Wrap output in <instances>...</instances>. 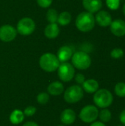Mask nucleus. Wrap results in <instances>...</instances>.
Segmentation results:
<instances>
[{
	"label": "nucleus",
	"instance_id": "f257e3e1",
	"mask_svg": "<svg viewBox=\"0 0 125 126\" xmlns=\"http://www.w3.org/2000/svg\"><path fill=\"white\" fill-rule=\"evenodd\" d=\"M95 17L94 14L85 11L80 13L76 18L75 25L77 30L83 32L91 31L95 27Z\"/></svg>",
	"mask_w": 125,
	"mask_h": 126
},
{
	"label": "nucleus",
	"instance_id": "f03ea898",
	"mask_svg": "<svg viewBox=\"0 0 125 126\" xmlns=\"http://www.w3.org/2000/svg\"><path fill=\"white\" fill-rule=\"evenodd\" d=\"M93 101L97 108L106 109L111 106L113 102L112 93L106 89H98L94 94Z\"/></svg>",
	"mask_w": 125,
	"mask_h": 126
},
{
	"label": "nucleus",
	"instance_id": "7ed1b4c3",
	"mask_svg": "<svg viewBox=\"0 0 125 126\" xmlns=\"http://www.w3.org/2000/svg\"><path fill=\"white\" fill-rule=\"evenodd\" d=\"M60 63L57 55L51 52L44 53L39 59L40 67L46 72H53L56 71L60 64Z\"/></svg>",
	"mask_w": 125,
	"mask_h": 126
},
{
	"label": "nucleus",
	"instance_id": "20e7f679",
	"mask_svg": "<svg viewBox=\"0 0 125 126\" xmlns=\"http://www.w3.org/2000/svg\"><path fill=\"white\" fill-rule=\"evenodd\" d=\"M71 59L73 66L80 70H85L91 65L90 55L84 51H78L73 53Z\"/></svg>",
	"mask_w": 125,
	"mask_h": 126
},
{
	"label": "nucleus",
	"instance_id": "39448f33",
	"mask_svg": "<svg viewBox=\"0 0 125 126\" xmlns=\"http://www.w3.org/2000/svg\"><path fill=\"white\" fill-rule=\"evenodd\" d=\"M84 96V91L79 85H73L69 86L65 92L63 98L64 100L69 103L73 104L80 101Z\"/></svg>",
	"mask_w": 125,
	"mask_h": 126
},
{
	"label": "nucleus",
	"instance_id": "423d86ee",
	"mask_svg": "<svg viewBox=\"0 0 125 126\" xmlns=\"http://www.w3.org/2000/svg\"><path fill=\"white\" fill-rule=\"evenodd\" d=\"M99 111L96 106L88 105L81 109L79 117L85 123H92L97 120Z\"/></svg>",
	"mask_w": 125,
	"mask_h": 126
},
{
	"label": "nucleus",
	"instance_id": "0eeeda50",
	"mask_svg": "<svg viewBox=\"0 0 125 126\" xmlns=\"http://www.w3.org/2000/svg\"><path fill=\"white\" fill-rule=\"evenodd\" d=\"M35 27V23L32 18L29 17H24L18 21L16 26V30L18 34L27 36L34 32Z\"/></svg>",
	"mask_w": 125,
	"mask_h": 126
},
{
	"label": "nucleus",
	"instance_id": "6e6552de",
	"mask_svg": "<svg viewBox=\"0 0 125 126\" xmlns=\"http://www.w3.org/2000/svg\"><path fill=\"white\" fill-rule=\"evenodd\" d=\"M57 70L58 78L63 82L71 81L75 75L74 67L68 62L61 63Z\"/></svg>",
	"mask_w": 125,
	"mask_h": 126
},
{
	"label": "nucleus",
	"instance_id": "1a4fd4ad",
	"mask_svg": "<svg viewBox=\"0 0 125 126\" xmlns=\"http://www.w3.org/2000/svg\"><path fill=\"white\" fill-rule=\"evenodd\" d=\"M16 28L10 24H4L0 27V40L3 42H11L17 36Z\"/></svg>",
	"mask_w": 125,
	"mask_h": 126
},
{
	"label": "nucleus",
	"instance_id": "9d476101",
	"mask_svg": "<svg viewBox=\"0 0 125 126\" xmlns=\"http://www.w3.org/2000/svg\"><path fill=\"white\" fill-rule=\"evenodd\" d=\"M95 17L96 23L102 27H109L113 21L111 14L106 10H99L97 13Z\"/></svg>",
	"mask_w": 125,
	"mask_h": 126
},
{
	"label": "nucleus",
	"instance_id": "9b49d317",
	"mask_svg": "<svg viewBox=\"0 0 125 126\" xmlns=\"http://www.w3.org/2000/svg\"><path fill=\"white\" fill-rule=\"evenodd\" d=\"M110 27L111 32L116 37H122L125 35V21L117 18L112 21Z\"/></svg>",
	"mask_w": 125,
	"mask_h": 126
},
{
	"label": "nucleus",
	"instance_id": "f8f14e48",
	"mask_svg": "<svg viewBox=\"0 0 125 126\" xmlns=\"http://www.w3.org/2000/svg\"><path fill=\"white\" fill-rule=\"evenodd\" d=\"M83 6L87 12L97 13L102 7V0H83Z\"/></svg>",
	"mask_w": 125,
	"mask_h": 126
},
{
	"label": "nucleus",
	"instance_id": "ddd939ff",
	"mask_svg": "<svg viewBox=\"0 0 125 126\" xmlns=\"http://www.w3.org/2000/svg\"><path fill=\"white\" fill-rule=\"evenodd\" d=\"M76 113L71 109H66L63 110L60 114V121L64 125L69 126L73 124L76 120Z\"/></svg>",
	"mask_w": 125,
	"mask_h": 126
},
{
	"label": "nucleus",
	"instance_id": "4468645a",
	"mask_svg": "<svg viewBox=\"0 0 125 126\" xmlns=\"http://www.w3.org/2000/svg\"><path fill=\"white\" fill-rule=\"evenodd\" d=\"M73 55V51L71 47L68 46H63L61 47L57 54V57L60 63L67 62L69 61Z\"/></svg>",
	"mask_w": 125,
	"mask_h": 126
},
{
	"label": "nucleus",
	"instance_id": "2eb2a0df",
	"mask_svg": "<svg viewBox=\"0 0 125 126\" xmlns=\"http://www.w3.org/2000/svg\"><path fill=\"white\" fill-rule=\"evenodd\" d=\"M60 34V28L57 23H49L44 29V35L49 39L56 38Z\"/></svg>",
	"mask_w": 125,
	"mask_h": 126
},
{
	"label": "nucleus",
	"instance_id": "dca6fc26",
	"mask_svg": "<svg viewBox=\"0 0 125 126\" xmlns=\"http://www.w3.org/2000/svg\"><path fill=\"white\" fill-rule=\"evenodd\" d=\"M84 92L88 94H94L99 88V84L95 79H88L82 84Z\"/></svg>",
	"mask_w": 125,
	"mask_h": 126
},
{
	"label": "nucleus",
	"instance_id": "f3484780",
	"mask_svg": "<svg viewBox=\"0 0 125 126\" xmlns=\"http://www.w3.org/2000/svg\"><path fill=\"white\" fill-rule=\"evenodd\" d=\"M47 91L49 94L53 96H57L61 94L64 92V86L61 82L54 81L48 86Z\"/></svg>",
	"mask_w": 125,
	"mask_h": 126
},
{
	"label": "nucleus",
	"instance_id": "a211bd4d",
	"mask_svg": "<svg viewBox=\"0 0 125 126\" xmlns=\"http://www.w3.org/2000/svg\"><path fill=\"white\" fill-rule=\"evenodd\" d=\"M24 120V114L19 109H15L10 115V121L13 125H18Z\"/></svg>",
	"mask_w": 125,
	"mask_h": 126
},
{
	"label": "nucleus",
	"instance_id": "6ab92c4d",
	"mask_svg": "<svg viewBox=\"0 0 125 126\" xmlns=\"http://www.w3.org/2000/svg\"><path fill=\"white\" fill-rule=\"evenodd\" d=\"M71 21V15L68 11H63L60 13L57 18V24L60 26H67Z\"/></svg>",
	"mask_w": 125,
	"mask_h": 126
},
{
	"label": "nucleus",
	"instance_id": "aec40b11",
	"mask_svg": "<svg viewBox=\"0 0 125 126\" xmlns=\"http://www.w3.org/2000/svg\"><path fill=\"white\" fill-rule=\"evenodd\" d=\"M98 117L99 118L101 122H102L104 123H107L111 120L112 113L109 109H108V108L102 109V110L100 111H99V117Z\"/></svg>",
	"mask_w": 125,
	"mask_h": 126
},
{
	"label": "nucleus",
	"instance_id": "412c9836",
	"mask_svg": "<svg viewBox=\"0 0 125 126\" xmlns=\"http://www.w3.org/2000/svg\"><path fill=\"white\" fill-rule=\"evenodd\" d=\"M58 13L55 9L51 8L49 9L46 13V20L49 23H57V18H58Z\"/></svg>",
	"mask_w": 125,
	"mask_h": 126
},
{
	"label": "nucleus",
	"instance_id": "4be33fe9",
	"mask_svg": "<svg viewBox=\"0 0 125 126\" xmlns=\"http://www.w3.org/2000/svg\"><path fill=\"white\" fill-rule=\"evenodd\" d=\"M114 92L119 97H125V83L119 82L114 87Z\"/></svg>",
	"mask_w": 125,
	"mask_h": 126
},
{
	"label": "nucleus",
	"instance_id": "5701e85b",
	"mask_svg": "<svg viewBox=\"0 0 125 126\" xmlns=\"http://www.w3.org/2000/svg\"><path fill=\"white\" fill-rule=\"evenodd\" d=\"M49 100V95L46 92H41L37 96V101L41 105L46 104Z\"/></svg>",
	"mask_w": 125,
	"mask_h": 126
},
{
	"label": "nucleus",
	"instance_id": "b1692460",
	"mask_svg": "<svg viewBox=\"0 0 125 126\" xmlns=\"http://www.w3.org/2000/svg\"><path fill=\"white\" fill-rule=\"evenodd\" d=\"M107 7L111 10H116L120 7V0H105Z\"/></svg>",
	"mask_w": 125,
	"mask_h": 126
},
{
	"label": "nucleus",
	"instance_id": "393cba45",
	"mask_svg": "<svg viewBox=\"0 0 125 126\" xmlns=\"http://www.w3.org/2000/svg\"><path fill=\"white\" fill-rule=\"evenodd\" d=\"M124 50L121 48H115L111 52V57L113 59H119L124 56Z\"/></svg>",
	"mask_w": 125,
	"mask_h": 126
},
{
	"label": "nucleus",
	"instance_id": "a878e982",
	"mask_svg": "<svg viewBox=\"0 0 125 126\" xmlns=\"http://www.w3.org/2000/svg\"><path fill=\"white\" fill-rule=\"evenodd\" d=\"M36 108L35 106H27L24 111H23L24 114V116H27V117H32L33 116L35 112H36Z\"/></svg>",
	"mask_w": 125,
	"mask_h": 126
},
{
	"label": "nucleus",
	"instance_id": "bb28decb",
	"mask_svg": "<svg viewBox=\"0 0 125 126\" xmlns=\"http://www.w3.org/2000/svg\"><path fill=\"white\" fill-rule=\"evenodd\" d=\"M53 0H37V3L39 7L42 8H48L52 4Z\"/></svg>",
	"mask_w": 125,
	"mask_h": 126
},
{
	"label": "nucleus",
	"instance_id": "cd10ccee",
	"mask_svg": "<svg viewBox=\"0 0 125 126\" xmlns=\"http://www.w3.org/2000/svg\"><path fill=\"white\" fill-rule=\"evenodd\" d=\"M74 80L76 81V83L79 85H82L85 80V75L82 73H77L74 75Z\"/></svg>",
	"mask_w": 125,
	"mask_h": 126
},
{
	"label": "nucleus",
	"instance_id": "c85d7f7f",
	"mask_svg": "<svg viewBox=\"0 0 125 126\" xmlns=\"http://www.w3.org/2000/svg\"><path fill=\"white\" fill-rule=\"evenodd\" d=\"M119 121L122 126H125V109L122 110L119 114Z\"/></svg>",
	"mask_w": 125,
	"mask_h": 126
},
{
	"label": "nucleus",
	"instance_id": "c756f323",
	"mask_svg": "<svg viewBox=\"0 0 125 126\" xmlns=\"http://www.w3.org/2000/svg\"><path fill=\"white\" fill-rule=\"evenodd\" d=\"M106 126L105 123L101 122V121H94V123H91V126Z\"/></svg>",
	"mask_w": 125,
	"mask_h": 126
},
{
	"label": "nucleus",
	"instance_id": "7c9ffc66",
	"mask_svg": "<svg viewBox=\"0 0 125 126\" xmlns=\"http://www.w3.org/2000/svg\"><path fill=\"white\" fill-rule=\"evenodd\" d=\"M22 126H39L36 123L32 122V121H29V122H27L25 123Z\"/></svg>",
	"mask_w": 125,
	"mask_h": 126
},
{
	"label": "nucleus",
	"instance_id": "2f4dec72",
	"mask_svg": "<svg viewBox=\"0 0 125 126\" xmlns=\"http://www.w3.org/2000/svg\"><path fill=\"white\" fill-rule=\"evenodd\" d=\"M122 11H123V13H124V15H125V4H124L123 7H122Z\"/></svg>",
	"mask_w": 125,
	"mask_h": 126
},
{
	"label": "nucleus",
	"instance_id": "473e14b6",
	"mask_svg": "<svg viewBox=\"0 0 125 126\" xmlns=\"http://www.w3.org/2000/svg\"><path fill=\"white\" fill-rule=\"evenodd\" d=\"M63 126V125H60V126Z\"/></svg>",
	"mask_w": 125,
	"mask_h": 126
},
{
	"label": "nucleus",
	"instance_id": "72a5a7b5",
	"mask_svg": "<svg viewBox=\"0 0 125 126\" xmlns=\"http://www.w3.org/2000/svg\"></svg>",
	"mask_w": 125,
	"mask_h": 126
},
{
	"label": "nucleus",
	"instance_id": "f704fd0d",
	"mask_svg": "<svg viewBox=\"0 0 125 126\" xmlns=\"http://www.w3.org/2000/svg\"></svg>",
	"mask_w": 125,
	"mask_h": 126
}]
</instances>
